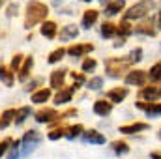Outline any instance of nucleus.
I'll return each mask as SVG.
<instances>
[{
  "label": "nucleus",
  "mask_w": 161,
  "mask_h": 159,
  "mask_svg": "<svg viewBox=\"0 0 161 159\" xmlns=\"http://www.w3.org/2000/svg\"><path fill=\"white\" fill-rule=\"evenodd\" d=\"M47 13H49V8L38 2V0H30L26 4V13H25V28H32L36 26L38 23H43L47 19Z\"/></svg>",
  "instance_id": "obj_1"
},
{
  "label": "nucleus",
  "mask_w": 161,
  "mask_h": 159,
  "mask_svg": "<svg viewBox=\"0 0 161 159\" xmlns=\"http://www.w3.org/2000/svg\"><path fill=\"white\" fill-rule=\"evenodd\" d=\"M133 64V60L129 56L125 58H109L105 60V69L109 77H120L122 73H125L129 69V66Z\"/></svg>",
  "instance_id": "obj_2"
},
{
  "label": "nucleus",
  "mask_w": 161,
  "mask_h": 159,
  "mask_svg": "<svg viewBox=\"0 0 161 159\" xmlns=\"http://www.w3.org/2000/svg\"><path fill=\"white\" fill-rule=\"evenodd\" d=\"M152 9H154V2H152V0H141V2H137L135 6H131V8L124 13V19H125V21L142 19V17L148 15Z\"/></svg>",
  "instance_id": "obj_3"
},
{
  "label": "nucleus",
  "mask_w": 161,
  "mask_h": 159,
  "mask_svg": "<svg viewBox=\"0 0 161 159\" xmlns=\"http://www.w3.org/2000/svg\"><path fill=\"white\" fill-rule=\"evenodd\" d=\"M23 146H25V150H23V156H28L38 144L41 142V135L40 131H36V129H30V131H26L25 133V137H23Z\"/></svg>",
  "instance_id": "obj_4"
},
{
  "label": "nucleus",
  "mask_w": 161,
  "mask_h": 159,
  "mask_svg": "<svg viewBox=\"0 0 161 159\" xmlns=\"http://www.w3.org/2000/svg\"><path fill=\"white\" fill-rule=\"evenodd\" d=\"M125 82H127V84L142 86V84L146 82V71H141V69H137V71H129V73L125 75Z\"/></svg>",
  "instance_id": "obj_5"
},
{
  "label": "nucleus",
  "mask_w": 161,
  "mask_h": 159,
  "mask_svg": "<svg viewBox=\"0 0 161 159\" xmlns=\"http://www.w3.org/2000/svg\"><path fill=\"white\" fill-rule=\"evenodd\" d=\"M54 118H58V112L54 109H40L36 112V122L40 123H47V122H53Z\"/></svg>",
  "instance_id": "obj_6"
},
{
  "label": "nucleus",
  "mask_w": 161,
  "mask_h": 159,
  "mask_svg": "<svg viewBox=\"0 0 161 159\" xmlns=\"http://www.w3.org/2000/svg\"><path fill=\"white\" fill-rule=\"evenodd\" d=\"M135 105H137V109H142L148 116L161 114V103H142V101H137Z\"/></svg>",
  "instance_id": "obj_7"
},
{
  "label": "nucleus",
  "mask_w": 161,
  "mask_h": 159,
  "mask_svg": "<svg viewBox=\"0 0 161 159\" xmlns=\"http://www.w3.org/2000/svg\"><path fill=\"white\" fill-rule=\"evenodd\" d=\"M66 69H56V71H53L51 73V79H49V84H51V88H62V84H64V79H66Z\"/></svg>",
  "instance_id": "obj_8"
},
{
  "label": "nucleus",
  "mask_w": 161,
  "mask_h": 159,
  "mask_svg": "<svg viewBox=\"0 0 161 159\" xmlns=\"http://www.w3.org/2000/svg\"><path fill=\"white\" fill-rule=\"evenodd\" d=\"M92 49H94L92 43H79V45H71L68 49V54H71V56H82V54L90 52Z\"/></svg>",
  "instance_id": "obj_9"
},
{
  "label": "nucleus",
  "mask_w": 161,
  "mask_h": 159,
  "mask_svg": "<svg viewBox=\"0 0 161 159\" xmlns=\"http://www.w3.org/2000/svg\"><path fill=\"white\" fill-rule=\"evenodd\" d=\"M129 94V90L127 88H113V90H109L107 92V97H109V101H113V103H122V99L125 97Z\"/></svg>",
  "instance_id": "obj_10"
},
{
  "label": "nucleus",
  "mask_w": 161,
  "mask_h": 159,
  "mask_svg": "<svg viewBox=\"0 0 161 159\" xmlns=\"http://www.w3.org/2000/svg\"><path fill=\"white\" fill-rule=\"evenodd\" d=\"M111 111H113V103H107L105 99H97L94 103V112L99 116H107V114H111Z\"/></svg>",
  "instance_id": "obj_11"
},
{
  "label": "nucleus",
  "mask_w": 161,
  "mask_h": 159,
  "mask_svg": "<svg viewBox=\"0 0 161 159\" xmlns=\"http://www.w3.org/2000/svg\"><path fill=\"white\" fill-rule=\"evenodd\" d=\"M144 129H148V123H144V122H133V123H129V125H122L120 133L133 135V133H139V131H144Z\"/></svg>",
  "instance_id": "obj_12"
},
{
  "label": "nucleus",
  "mask_w": 161,
  "mask_h": 159,
  "mask_svg": "<svg viewBox=\"0 0 161 159\" xmlns=\"http://www.w3.org/2000/svg\"><path fill=\"white\" fill-rule=\"evenodd\" d=\"M73 92H75V88H73V86H71V88H62V90L54 96V103H56V105L68 103V101L73 97Z\"/></svg>",
  "instance_id": "obj_13"
},
{
  "label": "nucleus",
  "mask_w": 161,
  "mask_h": 159,
  "mask_svg": "<svg viewBox=\"0 0 161 159\" xmlns=\"http://www.w3.org/2000/svg\"><path fill=\"white\" fill-rule=\"evenodd\" d=\"M77 34H79V28H77L75 25H68V26H64L62 32H60V41L73 40V38H77Z\"/></svg>",
  "instance_id": "obj_14"
},
{
  "label": "nucleus",
  "mask_w": 161,
  "mask_h": 159,
  "mask_svg": "<svg viewBox=\"0 0 161 159\" xmlns=\"http://www.w3.org/2000/svg\"><path fill=\"white\" fill-rule=\"evenodd\" d=\"M141 96H142L144 99L156 101V99H159V97H161V88H159V86H148V88H142Z\"/></svg>",
  "instance_id": "obj_15"
},
{
  "label": "nucleus",
  "mask_w": 161,
  "mask_h": 159,
  "mask_svg": "<svg viewBox=\"0 0 161 159\" xmlns=\"http://www.w3.org/2000/svg\"><path fill=\"white\" fill-rule=\"evenodd\" d=\"M0 80H2L6 86H13V82H15L13 69H11V68H6V66H0Z\"/></svg>",
  "instance_id": "obj_16"
},
{
  "label": "nucleus",
  "mask_w": 161,
  "mask_h": 159,
  "mask_svg": "<svg viewBox=\"0 0 161 159\" xmlns=\"http://www.w3.org/2000/svg\"><path fill=\"white\" fill-rule=\"evenodd\" d=\"M32 66H34V58H32V56L25 58V64H23L21 69H19V80L28 79V75H30V71H32Z\"/></svg>",
  "instance_id": "obj_17"
},
{
  "label": "nucleus",
  "mask_w": 161,
  "mask_h": 159,
  "mask_svg": "<svg viewBox=\"0 0 161 159\" xmlns=\"http://www.w3.org/2000/svg\"><path fill=\"white\" fill-rule=\"evenodd\" d=\"M97 11L96 9H86L82 15V28H92V25L97 21Z\"/></svg>",
  "instance_id": "obj_18"
},
{
  "label": "nucleus",
  "mask_w": 161,
  "mask_h": 159,
  "mask_svg": "<svg viewBox=\"0 0 161 159\" xmlns=\"http://www.w3.org/2000/svg\"><path fill=\"white\" fill-rule=\"evenodd\" d=\"M84 140H86V142H92V144H103V142H105V137H103L99 131L90 129V131L84 133Z\"/></svg>",
  "instance_id": "obj_19"
},
{
  "label": "nucleus",
  "mask_w": 161,
  "mask_h": 159,
  "mask_svg": "<svg viewBox=\"0 0 161 159\" xmlns=\"http://www.w3.org/2000/svg\"><path fill=\"white\" fill-rule=\"evenodd\" d=\"M41 36H45L47 40H53L56 36V23L53 21H45L43 26H41Z\"/></svg>",
  "instance_id": "obj_20"
},
{
  "label": "nucleus",
  "mask_w": 161,
  "mask_h": 159,
  "mask_svg": "<svg viewBox=\"0 0 161 159\" xmlns=\"http://www.w3.org/2000/svg\"><path fill=\"white\" fill-rule=\"evenodd\" d=\"M122 8H124V0H114V2H109L107 4V8H105V15H116V13H120Z\"/></svg>",
  "instance_id": "obj_21"
},
{
  "label": "nucleus",
  "mask_w": 161,
  "mask_h": 159,
  "mask_svg": "<svg viewBox=\"0 0 161 159\" xmlns=\"http://www.w3.org/2000/svg\"><path fill=\"white\" fill-rule=\"evenodd\" d=\"M49 97H51V90L49 88H41V90L32 94V103H45Z\"/></svg>",
  "instance_id": "obj_22"
},
{
  "label": "nucleus",
  "mask_w": 161,
  "mask_h": 159,
  "mask_svg": "<svg viewBox=\"0 0 161 159\" xmlns=\"http://www.w3.org/2000/svg\"><path fill=\"white\" fill-rule=\"evenodd\" d=\"M15 112H17V111H13V109H8V111L2 112V118H0V129L8 127V125L11 123V120H15Z\"/></svg>",
  "instance_id": "obj_23"
},
{
  "label": "nucleus",
  "mask_w": 161,
  "mask_h": 159,
  "mask_svg": "<svg viewBox=\"0 0 161 159\" xmlns=\"http://www.w3.org/2000/svg\"><path fill=\"white\" fill-rule=\"evenodd\" d=\"M66 52H68V51H66L64 47H60V49H54V51H53V52L49 54L47 62H49V64H56V62H60V60H62V58L66 56Z\"/></svg>",
  "instance_id": "obj_24"
},
{
  "label": "nucleus",
  "mask_w": 161,
  "mask_h": 159,
  "mask_svg": "<svg viewBox=\"0 0 161 159\" xmlns=\"http://www.w3.org/2000/svg\"><path fill=\"white\" fill-rule=\"evenodd\" d=\"M30 114H32V109H30V107H21V109L15 112V123H17V125H21V123L28 118Z\"/></svg>",
  "instance_id": "obj_25"
},
{
  "label": "nucleus",
  "mask_w": 161,
  "mask_h": 159,
  "mask_svg": "<svg viewBox=\"0 0 161 159\" xmlns=\"http://www.w3.org/2000/svg\"><path fill=\"white\" fill-rule=\"evenodd\" d=\"M137 32L139 34H146V36H156V30L152 28V23L150 21H144V23L137 25Z\"/></svg>",
  "instance_id": "obj_26"
},
{
  "label": "nucleus",
  "mask_w": 161,
  "mask_h": 159,
  "mask_svg": "<svg viewBox=\"0 0 161 159\" xmlns=\"http://www.w3.org/2000/svg\"><path fill=\"white\" fill-rule=\"evenodd\" d=\"M116 34V26L113 23H103L101 25V36L103 38H113Z\"/></svg>",
  "instance_id": "obj_27"
},
{
  "label": "nucleus",
  "mask_w": 161,
  "mask_h": 159,
  "mask_svg": "<svg viewBox=\"0 0 161 159\" xmlns=\"http://www.w3.org/2000/svg\"><path fill=\"white\" fill-rule=\"evenodd\" d=\"M116 32L120 34L122 38H125V36H129V34L133 32V28H131V25H129V23H127L125 19H124V21H122V23H120V26L116 28Z\"/></svg>",
  "instance_id": "obj_28"
},
{
  "label": "nucleus",
  "mask_w": 161,
  "mask_h": 159,
  "mask_svg": "<svg viewBox=\"0 0 161 159\" xmlns=\"http://www.w3.org/2000/svg\"><path fill=\"white\" fill-rule=\"evenodd\" d=\"M68 135V127H56V129H53L51 133H49V139L51 140H56V139H62V137H66Z\"/></svg>",
  "instance_id": "obj_29"
},
{
  "label": "nucleus",
  "mask_w": 161,
  "mask_h": 159,
  "mask_svg": "<svg viewBox=\"0 0 161 159\" xmlns=\"http://www.w3.org/2000/svg\"><path fill=\"white\" fill-rule=\"evenodd\" d=\"M84 131V127L80 125V123H77V125H71V127H68V139H75V137H79L80 133Z\"/></svg>",
  "instance_id": "obj_30"
},
{
  "label": "nucleus",
  "mask_w": 161,
  "mask_h": 159,
  "mask_svg": "<svg viewBox=\"0 0 161 159\" xmlns=\"http://www.w3.org/2000/svg\"><path fill=\"white\" fill-rule=\"evenodd\" d=\"M96 66H97V62H96L94 58H86V60L82 62V71H84V73H90V71L96 69Z\"/></svg>",
  "instance_id": "obj_31"
},
{
  "label": "nucleus",
  "mask_w": 161,
  "mask_h": 159,
  "mask_svg": "<svg viewBox=\"0 0 161 159\" xmlns=\"http://www.w3.org/2000/svg\"><path fill=\"white\" fill-rule=\"evenodd\" d=\"M113 150H114L116 154H125L129 148H127V144H125L124 140H114V142H113Z\"/></svg>",
  "instance_id": "obj_32"
},
{
  "label": "nucleus",
  "mask_w": 161,
  "mask_h": 159,
  "mask_svg": "<svg viewBox=\"0 0 161 159\" xmlns=\"http://www.w3.org/2000/svg\"><path fill=\"white\" fill-rule=\"evenodd\" d=\"M21 144H23L21 140H15V142L11 144V150H9L8 159H17V157H19V154H21V152H19V146H21Z\"/></svg>",
  "instance_id": "obj_33"
},
{
  "label": "nucleus",
  "mask_w": 161,
  "mask_h": 159,
  "mask_svg": "<svg viewBox=\"0 0 161 159\" xmlns=\"http://www.w3.org/2000/svg\"><path fill=\"white\" fill-rule=\"evenodd\" d=\"M101 86H103V79L101 77H94V79L88 80V88L90 90H101Z\"/></svg>",
  "instance_id": "obj_34"
},
{
  "label": "nucleus",
  "mask_w": 161,
  "mask_h": 159,
  "mask_svg": "<svg viewBox=\"0 0 161 159\" xmlns=\"http://www.w3.org/2000/svg\"><path fill=\"white\" fill-rule=\"evenodd\" d=\"M150 77H152V80H161V62H158L156 66H152Z\"/></svg>",
  "instance_id": "obj_35"
},
{
  "label": "nucleus",
  "mask_w": 161,
  "mask_h": 159,
  "mask_svg": "<svg viewBox=\"0 0 161 159\" xmlns=\"http://www.w3.org/2000/svg\"><path fill=\"white\" fill-rule=\"evenodd\" d=\"M23 58H25L23 54H15V56H13V60H11V69H13V71H17V69L21 68V64H23Z\"/></svg>",
  "instance_id": "obj_36"
},
{
  "label": "nucleus",
  "mask_w": 161,
  "mask_h": 159,
  "mask_svg": "<svg viewBox=\"0 0 161 159\" xmlns=\"http://www.w3.org/2000/svg\"><path fill=\"white\" fill-rule=\"evenodd\" d=\"M71 77H73V88H79L84 82V75L82 73H71Z\"/></svg>",
  "instance_id": "obj_37"
},
{
  "label": "nucleus",
  "mask_w": 161,
  "mask_h": 159,
  "mask_svg": "<svg viewBox=\"0 0 161 159\" xmlns=\"http://www.w3.org/2000/svg\"><path fill=\"white\" fill-rule=\"evenodd\" d=\"M9 146H11V139H4V140L0 142V157L8 152V148H9Z\"/></svg>",
  "instance_id": "obj_38"
},
{
  "label": "nucleus",
  "mask_w": 161,
  "mask_h": 159,
  "mask_svg": "<svg viewBox=\"0 0 161 159\" xmlns=\"http://www.w3.org/2000/svg\"><path fill=\"white\" fill-rule=\"evenodd\" d=\"M141 56H142V49H135V51L129 54V58H131L133 62H139V60H142Z\"/></svg>",
  "instance_id": "obj_39"
},
{
  "label": "nucleus",
  "mask_w": 161,
  "mask_h": 159,
  "mask_svg": "<svg viewBox=\"0 0 161 159\" xmlns=\"http://www.w3.org/2000/svg\"><path fill=\"white\" fill-rule=\"evenodd\" d=\"M15 11H17V4H11V6H8V9H6L8 17H13V15H15Z\"/></svg>",
  "instance_id": "obj_40"
},
{
  "label": "nucleus",
  "mask_w": 161,
  "mask_h": 159,
  "mask_svg": "<svg viewBox=\"0 0 161 159\" xmlns=\"http://www.w3.org/2000/svg\"><path fill=\"white\" fill-rule=\"evenodd\" d=\"M36 86H38V80H34V82L26 84V88H25V90H26V92H32V88H36Z\"/></svg>",
  "instance_id": "obj_41"
},
{
  "label": "nucleus",
  "mask_w": 161,
  "mask_h": 159,
  "mask_svg": "<svg viewBox=\"0 0 161 159\" xmlns=\"http://www.w3.org/2000/svg\"><path fill=\"white\" fill-rule=\"evenodd\" d=\"M150 157L152 159H161V152H154V154H150Z\"/></svg>",
  "instance_id": "obj_42"
},
{
  "label": "nucleus",
  "mask_w": 161,
  "mask_h": 159,
  "mask_svg": "<svg viewBox=\"0 0 161 159\" xmlns=\"http://www.w3.org/2000/svg\"><path fill=\"white\" fill-rule=\"evenodd\" d=\"M99 2H103V4H105V6H107V4H109V2H111V0H99Z\"/></svg>",
  "instance_id": "obj_43"
},
{
  "label": "nucleus",
  "mask_w": 161,
  "mask_h": 159,
  "mask_svg": "<svg viewBox=\"0 0 161 159\" xmlns=\"http://www.w3.org/2000/svg\"><path fill=\"white\" fill-rule=\"evenodd\" d=\"M159 28H161V13H159Z\"/></svg>",
  "instance_id": "obj_44"
},
{
  "label": "nucleus",
  "mask_w": 161,
  "mask_h": 159,
  "mask_svg": "<svg viewBox=\"0 0 161 159\" xmlns=\"http://www.w3.org/2000/svg\"><path fill=\"white\" fill-rule=\"evenodd\" d=\"M82 2H90V0H82Z\"/></svg>",
  "instance_id": "obj_45"
},
{
  "label": "nucleus",
  "mask_w": 161,
  "mask_h": 159,
  "mask_svg": "<svg viewBox=\"0 0 161 159\" xmlns=\"http://www.w3.org/2000/svg\"><path fill=\"white\" fill-rule=\"evenodd\" d=\"M0 2H2V0H0Z\"/></svg>",
  "instance_id": "obj_46"
},
{
  "label": "nucleus",
  "mask_w": 161,
  "mask_h": 159,
  "mask_svg": "<svg viewBox=\"0 0 161 159\" xmlns=\"http://www.w3.org/2000/svg\"><path fill=\"white\" fill-rule=\"evenodd\" d=\"M159 135H161V133H159Z\"/></svg>",
  "instance_id": "obj_47"
}]
</instances>
